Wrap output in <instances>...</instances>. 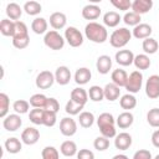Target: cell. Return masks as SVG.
<instances>
[{"label":"cell","instance_id":"1","mask_svg":"<svg viewBox=\"0 0 159 159\" xmlns=\"http://www.w3.org/2000/svg\"><path fill=\"white\" fill-rule=\"evenodd\" d=\"M84 35L89 41H92L94 43H103L108 39L107 29L103 25H101V24H98L96 21H91V22H88L86 25Z\"/></svg>","mask_w":159,"mask_h":159},{"label":"cell","instance_id":"2","mask_svg":"<svg viewBox=\"0 0 159 159\" xmlns=\"http://www.w3.org/2000/svg\"><path fill=\"white\" fill-rule=\"evenodd\" d=\"M132 39V31L127 27H119L114 30L109 36V43L114 48L124 47Z\"/></svg>","mask_w":159,"mask_h":159},{"label":"cell","instance_id":"3","mask_svg":"<svg viewBox=\"0 0 159 159\" xmlns=\"http://www.w3.org/2000/svg\"><path fill=\"white\" fill-rule=\"evenodd\" d=\"M65 41H66L65 37H62L56 30H50L43 36V43L48 48L55 50V51L62 50L63 46H65Z\"/></svg>","mask_w":159,"mask_h":159},{"label":"cell","instance_id":"4","mask_svg":"<svg viewBox=\"0 0 159 159\" xmlns=\"http://www.w3.org/2000/svg\"><path fill=\"white\" fill-rule=\"evenodd\" d=\"M143 86V75L140 71H133L129 76H128V80H127V83H125V89L128 91V93H138L140 91Z\"/></svg>","mask_w":159,"mask_h":159},{"label":"cell","instance_id":"5","mask_svg":"<svg viewBox=\"0 0 159 159\" xmlns=\"http://www.w3.org/2000/svg\"><path fill=\"white\" fill-rule=\"evenodd\" d=\"M65 40L71 47H80L83 43V35L77 27L68 26L65 30Z\"/></svg>","mask_w":159,"mask_h":159},{"label":"cell","instance_id":"6","mask_svg":"<svg viewBox=\"0 0 159 159\" xmlns=\"http://www.w3.org/2000/svg\"><path fill=\"white\" fill-rule=\"evenodd\" d=\"M55 73H52L51 71H41L35 80L36 87L40 89H48L50 87H52V84L55 83Z\"/></svg>","mask_w":159,"mask_h":159},{"label":"cell","instance_id":"7","mask_svg":"<svg viewBox=\"0 0 159 159\" xmlns=\"http://www.w3.org/2000/svg\"><path fill=\"white\" fill-rule=\"evenodd\" d=\"M145 94L150 99L159 98V76L152 75L145 82Z\"/></svg>","mask_w":159,"mask_h":159},{"label":"cell","instance_id":"8","mask_svg":"<svg viewBox=\"0 0 159 159\" xmlns=\"http://www.w3.org/2000/svg\"><path fill=\"white\" fill-rule=\"evenodd\" d=\"M60 132L65 137H72L77 132V123L71 117H65L60 122Z\"/></svg>","mask_w":159,"mask_h":159},{"label":"cell","instance_id":"9","mask_svg":"<svg viewBox=\"0 0 159 159\" xmlns=\"http://www.w3.org/2000/svg\"><path fill=\"white\" fill-rule=\"evenodd\" d=\"M40 139V132L35 127H27L21 133V142L26 145H34Z\"/></svg>","mask_w":159,"mask_h":159},{"label":"cell","instance_id":"10","mask_svg":"<svg viewBox=\"0 0 159 159\" xmlns=\"http://www.w3.org/2000/svg\"><path fill=\"white\" fill-rule=\"evenodd\" d=\"M22 124V119L20 117V114L14 113V114H7L4 120H2V127L7 130V132H16Z\"/></svg>","mask_w":159,"mask_h":159},{"label":"cell","instance_id":"11","mask_svg":"<svg viewBox=\"0 0 159 159\" xmlns=\"http://www.w3.org/2000/svg\"><path fill=\"white\" fill-rule=\"evenodd\" d=\"M71 71L67 66H60L55 71V81L60 86H66L71 81Z\"/></svg>","mask_w":159,"mask_h":159},{"label":"cell","instance_id":"12","mask_svg":"<svg viewBox=\"0 0 159 159\" xmlns=\"http://www.w3.org/2000/svg\"><path fill=\"white\" fill-rule=\"evenodd\" d=\"M132 142H133L132 135L129 133H127V132H122V133L116 135V138H114V147L117 149H119V150H127V149L130 148Z\"/></svg>","mask_w":159,"mask_h":159},{"label":"cell","instance_id":"13","mask_svg":"<svg viewBox=\"0 0 159 159\" xmlns=\"http://www.w3.org/2000/svg\"><path fill=\"white\" fill-rule=\"evenodd\" d=\"M152 32H153V29H152V26L149 24L140 22L139 25H137L132 30V36H134L138 40H145V39L150 37Z\"/></svg>","mask_w":159,"mask_h":159},{"label":"cell","instance_id":"14","mask_svg":"<svg viewBox=\"0 0 159 159\" xmlns=\"http://www.w3.org/2000/svg\"><path fill=\"white\" fill-rule=\"evenodd\" d=\"M114 60L120 66H130L134 61V53L130 50H119L116 52Z\"/></svg>","mask_w":159,"mask_h":159},{"label":"cell","instance_id":"15","mask_svg":"<svg viewBox=\"0 0 159 159\" xmlns=\"http://www.w3.org/2000/svg\"><path fill=\"white\" fill-rule=\"evenodd\" d=\"M153 7V1L152 0H134L132 1V11L138 14V15H143L147 14L152 10Z\"/></svg>","mask_w":159,"mask_h":159},{"label":"cell","instance_id":"16","mask_svg":"<svg viewBox=\"0 0 159 159\" xmlns=\"http://www.w3.org/2000/svg\"><path fill=\"white\" fill-rule=\"evenodd\" d=\"M96 68L98 73L107 75L112 68V58L108 55H101L96 61Z\"/></svg>","mask_w":159,"mask_h":159},{"label":"cell","instance_id":"17","mask_svg":"<svg viewBox=\"0 0 159 159\" xmlns=\"http://www.w3.org/2000/svg\"><path fill=\"white\" fill-rule=\"evenodd\" d=\"M82 17L86 20H97L101 16V7L96 4H88L82 9Z\"/></svg>","mask_w":159,"mask_h":159},{"label":"cell","instance_id":"18","mask_svg":"<svg viewBox=\"0 0 159 159\" xmlns=\"http://www.w3.org/2000/svg\"><path fill=\"white\" fill-rule=\"evenodd\" d=\"M67 24V17L63 12H60V11H56L53 14H51L50 16V25L52 26L53 30H61L66 26Z\"/></svg>","mask_w":159,"mask_h":159},{"label":"cell","instance_id":"19","mask_svg":"<svg viewBox=\"0 0 159 159\" xmlns=\"http://www.w3.org/2000/svg\"><path fill=\"white\" fill-rule=\"evenodd\" d=\"M103 92H104V98L109 102H114L119 98L120 96V88L114 84V83H107L104 87H103Z\"/></svg>","mask_w":159,"mask_h":159},{"label":"cell","instance_id":"20","mask_svg":"<svg viewBox=\"0 0 159 159\" xmlns=\"http://www.w3.org/2000/svg\"><path fill=\"white\" fill-rule=\"evenodd\" d=\"M91 77H92V73H91L89 68H87V67H80L75 72V82L80 86L88 83Z\"/></svg>","mask_w":159,"mask_h":159},{"label":"cell","instance_id":"21","mask_svg":"<svg viewBox=\"0 0 159 159\" xmlns=\"http://www.w3.org/2000/svg\"><path fill=\"white\" fill-rule=\"evenodd\" d=\"M73 102H76L77 104H81V106H84L88 101V92L86 89H83L82 87H77V88H73L71 91V98Z\"/></svg>","mask_w":159,"mask_h":159},{"label":"cell","instance_id":"22","mask_svg":"<svg viewBox=\"0 0 159 159\" xmlns=\"http://www.w3.org/2000/svg\"><path fill=\"white\" fill-rule=\"evenodd\" d=\"M22 7L16 4V2H9L6 5V9H5V12L7 15V17L12 21H19V19L21 17L22 15Z\"/></svg>","mask_w":159,"mask_h":159},{"label":"cell","instance_id":"23","mask_svg":"<svg viewBox=\"0 0 159 159\" xmlns=\"http://www.w3.org/2000/svg\"><path fill=\"white\" fill-rule=\"evenodd\" d=\"M133 122H134V117H133V114H132L130 112H128V111L122 112V113L117 117V119H116V124H117L120 129H127V128H129V127L133 124Z\"/></svg>","mask_w":159,"mask_h":159},{"label":"cell","instance_id":"24","mask_svg":"<svg viewBox=\"0 0 159 159\" xmlns=\"http://www.w3.org/2000/svg\"><path fill=\"white\" fill-rule=\"evenodd\" d=\"M4 147H5V149H6L7 153H10V154H17L22 149V143L16 137H11V138H7L5 140Z\"/></svg>","mask_w":159,"mask_h":159},{"label":"cell","instance_id":"25","mask_svg":"<svg viewBox=\"0 0 159 159\" xmlns=\"http://www.w3.org/2000/svg\"><path fill=\"white\" fill-rule=\"evenodd\" d=\"M111 80H112V83L117 84L119 88L120 87H125V83H127V80H128V75L124 70L122 68H117L112 72L111 75Z\"/></svg>","mask_w":159,"mask_h":159},{"label":"cell","instance_id":"26","mask_svg":"<svg viewBox=\"0 0 159 159\" xmlns=\"http://www.w3.org/2000/svg\"><path fill=\"white\" fill-rule=\"evenodd\" d=\"M122 17L117 11H107L103 15V24L108 27H117Z\"/></svg>","mask_w":159,"mask_h":159},{"label":"cell","instance_id":"27","mask_svg":"<svg viewBox=\"0 0 159 159\" xmlns=\"http://www.w3.org/2000/svg\"><path fill=\"white\" fill-rule=\"evenodd\" d=\"M133 65L135 66V68L138 71H143V70H148L152 65V61L149 58L148 55L145 53H139V55H135L134 56V61H133Z\"/></svg>","mask_w":159,"mask_h":159},{"label":"cell","instance_id":"28","mask_svg":"<svg viewBox=\"0 0 159 159\" xmlns=\"http://www.w3.org/2000/svg\"><path fill=\"white\" fill-rule=\"evenodd\" d=\"M15 26H16V21H12V20H10V19H2V20L0 21V32H1L4 36L14 37Z\"/></svg>","mask_w":159,"mask_h":159},{"label":"cell","instance_id":"29","mask_svg":"<svg viewBox=\"0 0 159 159\" xmlns=\"http://www.w3.org/2000/svg\"><path fill=\"white\" fill-rule=\"evenodd\" d=\"M47 21L43 17H35L31 22V30L36 34V35H42L47 32Z\"/></svg>","mask_w":159,"mask_h":159},{"label":"cell","instance_id":"30","mask_svg":"<svg viewBox=\"0 0 159 159\" xmlns=\"http://www.w3.org/2000/svg\"><path fill=\"white\" fill-rule=\"evenodd\" d=\"M119 106L123 108V109H125V111H130V109H133V108H135V106H137V98L134 97V94H132V93H125V94H123L122 97H120V99H119Z\"/></svg>","mask_w":159,"mask_h":159},{"label":"cell","instance_id":"31","mask_svg":"<svg viewBox=\"0 0 159 159\" xmlns=\"http://www.w3.org/2000/svg\"><path fill=\"white\" fill-rule=\"evenodd\" d=\"M60 152L65 155V157H73L77 155V144L73 140H65L61 147H60Z\"/></svg>","mask_w":159,"mask_h":159},{"label":"cell","instance_id":"32","mask_svg":"<svg viewBox=\"0 0 159 159\" xmlns=\"http://www.w3.org/2000/svg\"><path fill=\"white\" fill-rule=\"evenodd\" d=\"M47 99H48V97H46L45 94H42V93H35V94H32V96L30 97L29 103H30V106H31L32 108H41V109H45L46 103H47Z\"/></svg>","mask_w":159,"mask_h":159},{"label":"cell","instance_id":"33","mask_svg":"<svg viewBox=\"0 0 159 159\" xmlns=\"http://www.w3.org/2000/svg\"><path fill=\"white\" fill-rule=\"evenodd\" d=\"M142 48L144 51L145 55H153L158 51L159 48V43L153 37H148L145 40H143V43H142Z\"/></svg>","mask_w":159,"mask_h":159},{"label":"cell","instance_id":"34","mask_svg":"<svg viewBox=\"0 0 159 159\" xmlns=\"http://www.w3.org/2000/svg\"><path fill=\"white\" fill-rule=\"evenodd\" d=\"M24 11L27 14V15H30V16H36V15H39L41 11H42V6H41V4L40 2H37V1H34V0H31V1H26L25 4H24Z\"/></svg>","mask_w":159,"mask_h":159},{"label":"cell","instance_id":"35","mask_svg":"<svg viewBox=\"0 0 159 159\" xmlns=\"http://www.w3.org/2000/svg\"><path fill=\"white\" fill-rule=\"evenodd\" d=\"M94 116L92 112H87V111H83L80 113V117H78V123L82 128H91L94 123Z\"/></svg>","mask_w":159,"mask_h":159},{"label":"cell","instance_id":"36","mask_svg":"<svg viewBox=\"0 0 159 159\" xmlns=\"http://www.w3.org/2000/svg\"><path fill=\"white\" fill-rule=\"evenodd\" d=\"M88 97L91 101L93 102H101L104 99V92H103V88L99 87V86H91L89 89H88Z\"/></svg>","mask_w":159,"mask_h":159},{"label":"cell","instance_id":"37","mask_svg":"<svg viewBox=\"0 0 159 159\" xmlns=\"http://www.w3.org/2000/svg\"><path fill=\"white\" fill-rule=\"evenodd\" d=\"M97 125L98 128L101 127H106V125H116V119L114 117L108 113V112H104V113H101L97 118Z\"/></svg>","mask_w":159,"mask_h":159},{"label":"cell","instance_id":"38","mask_svg":"<svg viewBox=\"0 0 159 159\" xmlns=\"http://www.w3.org/2000/svg\"><path fill=\"white\" fill-rule=\"evenodd\" d=\"M26 37H30L29 36V30H27V26L24 21H16V26H15V34H14V37L12 39H26Z\"/></svg>","mask_w":159,"mask_h":159},{"label":"cell","instance_id":"39","mask_svg":"<svg viewBox=\"0 0 159 159\" xmlns=\"http://www.w3.org/2000/svg\"><path fill=\"white\" fill-rule=\"evenodd\" d=\"M43 111L45 109H41V108L31 109L30 113H29V119L36 125H42V123H43Z\"/></svg>","mask_w":159,"mask_h":159},{"label":"cell","instance_id":"40","mask_svg":"<svg viewBox=\"0 0 159 159\" xmlns=\"http://www.w3.org/2000/svg\"><path fill=\"white\" fill-rule=\"evenodd\" d=\"M12 109L15 111V113H17L20 116L25 114L30 109V103H29V101H25V99H17L12 103Z\"/></svg>","mask_w":159,"mask_h":159},{"label":"cell","instance_id":"41","mask_svg":"<svg viewBox=\"0 0 159 159\" xmlns=\"http://www.w3.org/2000/svg\"><path fill=\"white\" fill-rule=\"evenodd\" d=\"M147 122L153 128H159V108H152L147 113Z\"/></svg>","mask_w":159,"mask_h":159},{"label":"cell","instance_id":"42","mask_svg":"<svg viewBox=\"0 0 159 159\" xmlns=\"http://www.w3.org/2000/svg\"><path fill=\"white\" fill-rule=\"evenodd\" d=\"M140 15H138V14H135V12H133V11H129V12H125L124 14V16H123V21H124V24L125 25H128V26H137V25H139L140 24Z\"/></svg>","mask_w":159,"mask_h":159},{"label":"cell","instance_id":"43","mask_svg":"<svg viewBox=\"0 0 159 159\" xmlns=\"http://www.w3.org/2000/svg\"><path fill=\"white\" fill-rule=\"evenodd\" d=\"M10 108V98L6 93H0V117L5 118Z\"/></svg>","mask_w":159,"mask_h":159},{"label":"cell","instance_id":"44","mask_svg":"<svg viewBox=\"0 0 159 159\" xmlns=\"http://www.w3.org/2000/svg\"><path fill=\"white\" fill-rule=\"evenodd\" d=\"M41 158L42 159H60V154H58V150L55 147L47 145L42 149Z\"/></svg>","mask_w":159,"mask_h":159},{"label":"cell","instance_id":"45","mask_svg":"<svg viewBox=\"0 0 159 159\" xmlns=\"http://www.w3.org/2000/svg\"><path fill=\"white\" fill-rule=\"evenodd\" d=\"M84 106H81V104H77L76 102H73L72 99H70L67 103H66V107H65V111L67 114L70 116H77L81 113V111L83 109Z\"/></svg>","mask_w":159,"mask_h":159},{"label":"cell","instance_id":"46","mask_svg":"<svg viewBox=\"0 0 159 159\" xmlns=\"http://www.w3.org/2000/svg\"><path fill=\"white\" fill-rule=\"evenodd\" d=\"M93 147L94 149H97L98 152H104L109 148V139L101 135V137H97L93 142Z\"/></svg>","mask_w":159,"mask_h":159},{"label":"cell","instance_id":"47","mask_svg":"<svg viewBox=\"0 0 159 159\" xmlns=\"http://www.w3.org/2000/svg\"><path fill=\"white\" fill-rule=\"evenodd\" d=\"M57 113L55 112H51V111H43V123L42 125L45 127H53L56 124V120H57V117H56Z\"/></svg>","mask_w":159,"mask_h":159},{"label":"cell","instance_id":"48","mask_svg":"<svg viewBox=\"0 0 159 159\" xmlns=\"http://www.w3.org/2000/svg\"><path fill=\"white\" fill-rule=\"evenodd\" d=\"M111 4L120 11H127L132 9V1L130 0H111Z\"/></svg>","mask_w":159,"mask_h":159},{"label":"cell","instance_id":"49","mask_svg":"<svg viewBox=\"0 0 159 159\" xmlns=\"http://www.w3.org/2000/svg\"><path fill=\"white\" fill-rule=\"evenodd\" d=\"M45 109H46V111H51V112L57 113L58 109H60V103H58V101H57L56 98H53V97H48Z\"/></svg>","mask_w":159,"mask_h":159},{"label":"cell","instance_id":"50","mask_svg":"<svg viewBox=\"0 0 159 159\" xmlns=\"http://www.w3.org/2000/svg\"><path fill=\"white\" fill-rule=\"evenodd\" d=\"M30 43V37H26V39H12V45L14 47L19 48V50H24L29 46Z\"/></svg>","mask_w":159,"mask_h":159},{"label":"cell","instance_id":"51","mask_svg":"<svg viewBox=\"0 0 159 159\" xmlns=\"http://www.w3.org/2000/svg\"><path fill=\"white\" fill-rule=\"evenodd\" d=\"M132 159H153V157L148 149H139L134 153Z\"/></svg>","mask_w":159,"mask_h":159},{"label":"cell","instance_id":"52","mask_svg":"<svg viewBox=\"0 0 159 159\" xmlns=\"http://www.w3.org/2000/svg\"><path fill=\"white\" fill-rule=\"evenodd\" d=\"M77 159H94V153L89 149H80L77 152Z\"/></svg>","mask_w":159,"mask_h":159},{"label":"cell","instance_id":"53","mask_svg":"<svg viewBox=\"0 0 159 159\" xmlns=\"http://www.w3.org/2000/svg\"><path fill=\"white\" fill-rule=\"evenodd\" d=\"M152 144L155 148H159V129L153 132V134H152Z\"/></svg>","mask_w":159,"mask_h":159},{"label":"cell","instance_id":"54","mask_svg":"<svg viewBox=\"0 0 159 159\" xmlns=\"http://www.w3.org/2000/svg\"><path fill=\"white\" fill-rule=\"evenodd\" d=\"M112 159H129L125 154H117V155H114Z\"/></svg>","mask_w":159,"mask_h":159},{"label":"cell","instance_id":"55","mask_svg":"<svg viewBox=\"0 0 159 159\" xmlns=\"http://www.w3.org/2000/svg\"><path fill=\"white\" fill-rule=\"evenodd\" d=\"M153 159H159V154H157V155H155V157H154Z\"/></svg>","mask_w":159,"mask_h":159}]
</instances>
